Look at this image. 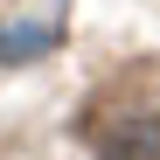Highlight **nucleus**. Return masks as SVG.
I'll use <instances>...</instances> for the list:
<instances>
[{
	"label": "nucleus",
	"mask_w": 160,
	"mask_h": 160,
	"mask_svg": "<svg viewBox=\"0 0 160 160\" xmlns=\"http://www.w3.org/2000/svg\"><path fill=\"white\" fill-rule=\"evenodd\" d=\"M98 160H160V118H118L104 132Z\"/></svg>",
	"instance_id": "nucleus-1"
},
{
	"label": "nucleus",
	"mask_w": 160,
	"mask_h": 160,
	"mask_svg": "<svg viewBox=\"0 0 160 160\" xmlns=\"http://www.w3.org/2000/svg\"><path fill=\"white\" fill-rule=\"evenodd\" d=\"M35 49H49V28H21V35H0V63H14V56H35Z\"/></svg>",
	"instance_id": "nucleus-2"
}]
</instances>
